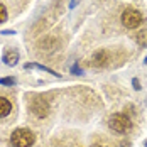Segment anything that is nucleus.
<instances>
[{"mask_svg": "<svg viewBox=\"0 0 147 147\" xmlns=\"http://www.w3.org/2000/svg\"><path fill=\"white\" fill-rule=\"evenodd\" d=\"M10 142L14 147H30L36 142V137L29 129H15L12 132Z\"/></svg>", "mask_w": 147, "mask_h": 147, "instance_id": "f03ea898", "label": "nucleus"}, {"mask_svg": "<svg viewBox=\"0 0 147 147\" xmlns=\"http://www.w3.org/2000/svg\"><path fill=\"white\" fill-rule=\"evenodd\" d=\"M71 71H73L74 74H81V73H83V71H81V69H78L76 66H73V68H71Z\"/></svg>", "mask_w": 147, "mask_h": 147, "instance_id": "4468645a", "label": "nucleus"}, {"mask_svg": "<svg viewBox=\"0 0 147 147\" xmlns=\"http://www.w3.org/2000/svg\"><path fill=\"white\" fill-rule=\"evenodd\" d=\"M10 110H12V103L9 102L7 98L0 96V118L7 117V115L10 113Z\"/></svg>", "mask_w": 147, "mask_h": 147, "instance_id": "0eeeda50", "label": "nucleus"}, {"mask_svg": "<svg viewBox=\"0 0 147 147\" xmlns=\"http://www.w3.org/2000/svg\"><path fill=\"white\" fill-rule=\"evenodd\" d=\"M15 83H17V80H15L14 76H5V78L0 80V85H5V86H12Z\"/></svg>", "mask_w": 147, "mask_h": 147, "instance_id": "9d476101", "label": "nucleus"}, {"mask_svg": "<svg viewBox=\"0 0 147 147\" xmlns=\"http://www.w3.org/2000/svg\"><path fill=\"white\" fill-rule=\"evenodd\" d=\"M76 3H78V0H73V2H71V7H74Z\"/></svg>", "mask_w": 147, "mask_h": 147, "instance_id": "2eb2a0df", "label": "nucleus"}, {"mask_svg": "<svg viewBox=\"0 0 147 147\" xmlns=\"http://www.w3.org/2000/svg\"><path fill=\"white\" fill-rule=\"evenodd\" d=\"M91 147H103V146H98V144H95V146H91Z\"/></svg>", "mask_w": 147, "mask_h": 147, "instance_id": "dca6fc26", "label": "nucleus"}, {"mask_svg": "<svg viewBox=\"0 0 147 147\" xmlns=\"http://www.w3.org/2000/svg\"><path fill=\"white\" fill-rule=\"evenodd\" d=\"M108 127L117 134H127L132 130V120L125 113H113L108 118Z\"/></svg>", "mask_w": 147, "mask_h": 147, "instance_id": "f257e3e1", "label": "nucleus"}, {"mask_svg": "<svg viewBox=\"0 0 147 147\" xmlns=\"http://www.w3.org/2000/svg\"><path fill=\"white\" fill-rule=\"evenodd\" d=\"M5 20H7V9L0 3V24L5 22Z\"/></svg>", "mask_w": 147, "mask_h": 147, "instance_id": "9b49d317", "label": "nucleus"}, {"mask_svg": "<svg viewBox=\"0 0 147 147\" xmlns=\"http://www.w3.org/2000/svg\"><path fill=\"white\" fill-rule=\"evenodd\" d=\"M144 63H146V64H147V58H146V59H144Z\"/></svg>", "mask_w": 147, "mask_h": 147, "instance_id": "f3484780", "label": "nucleus"}, {"mask_svg": "<svg viewBox=\"0 0 147 147\" xmlns=\"http://www.w3.org/2000/svg\"><path fill=\"white\" fill-rule=\"evenodd\" d=\"M2 61H3L7 66H15V64L19 63V53H17L15 49H7V51L3 53Z\"/></svg>", "mask_w": 147, "mask_h": 147, "instance_id": "423d86ee", "label": "nucleus"}, {"mask_svg": "<svg viewBox=\"0 0 147 147\" xmlns=\"http://www.w3.org/2000/svg\"><path fill=\"white\" fill-rule=\"evenodd\" d=\"M144 22V15L140 14L137 9H125V12L122 14V24L127 29H135Z\"/></svg>", "mask_w": 147, "mask_h": 147, "instance_id": "7ed1b4c3", "label": "nucleus"}, {"mask_svg": "<svg viewBox=\"0 0 147 147\" xmlns=\"http://www.w3.org/2000/svg\"><path fill=\"white\" fill-rule=\"evenodd\" d=\"M108 61H110V54H108V51H105V49L95 51L93 56H91V64L96 66V68H105V66L108 64Z\"/></svg>", "mask_w": 147, "mask_h": 147, "instance_id": "39448f33", "label": "nucleus"}, {"mask_svg": "<svg viewBox=\"0 0 147 147\" xmlns=\"http://www.w3.org/2000/svg\"><path fill=\"white\" fill-rule=\"evenodd\" d=\"M26 68H27V69H41V71H46V73H49V74H53V76H56V78H59V73H56L54 69H51V68H47V66H42V64H37V63H27Z\"/></svg>", "mask_w": 147, "mask_h": 147, "instance_id": "6e6552de", "label": "nucleus"}, {"mask_svg": "<svg viewBox=\"0 0 147 147\" xmlns=\"http://www.w3.org/2000/svg\"><path fill=\"white\" fill-rule=\"evenodd\" d=\"M146 146H147V142H146Z\"/></svg>", "mask_w": 147, "mask_h": 147, "instance_id": "a211bd4d", "label": "nucleus"}, {"mask_svg": "<svg viewBox=\"0 0 147 147\" xmlns=\"http://www.w3.org/2000/svg\"><path fill=\"white\" fill-rule=\"evenodd\" d=\"M2 34H5V36H10V34H12V36H14V34H15V30L7 29V30H2Z\"/></svg>", "mask_w": 147, "mask_h": 147, "instance_id": "ddd939ff", "label": "nucleus"}, {"mask_svg": "<svg viewBox=\"0 0 147 147\" xmlns=\"http://www.w3.org/2000/svg\"><path fill=\"white\" fill-rule=\"evenodd\" d=\"M132 85H134V88H135V90H140V83H139V80H137V78H134Z\"/></svg>", "mask_w": 147, "mask_h": 147, "instance_id": "f8f14e48", "label": "nucleus"}, {"mask_svg": "<svg viewBox=\"0 0 147 147\" xmlns=\"http://www.w3.org/2000/svg\"><path fill=\"white\" fill-rule=\"evenodd\" d=\"M30 112L39 118H44L49 115V103L46 102L44 96H34L30 102Z\"/></svg>", "mask_w": 147, "mask_h": 147, "instance_id": "20e7f679", "label": "nucleus"}, {"mask_svg": "<svg viewBox=\"0 0 147 147\" xmlns=\"http://www.w3.org/2000/svg\"><path fill=\"white\" fill-rule=\"evenodd\" d=\"M135 39H137V44L139 46H147V29L146 30H140L137 36H135Z\"/></svg>", "mask_w": 147, "mask_h": 147, "instance_id": "1a4fd4ad", "label": "nucleus"}]
</instances>
